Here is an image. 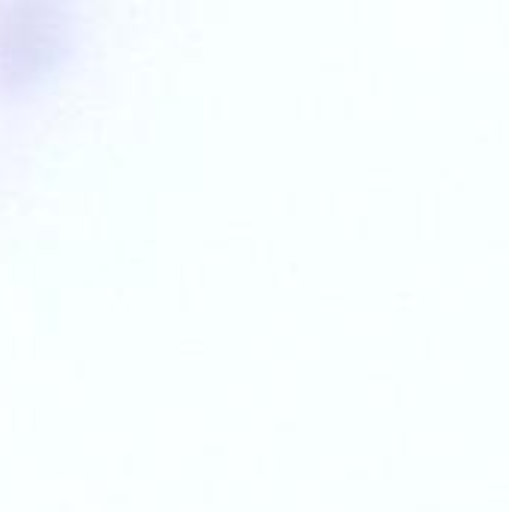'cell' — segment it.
I'll use <instances>...</instances> for the list:
<instances>
[]
</instances>
